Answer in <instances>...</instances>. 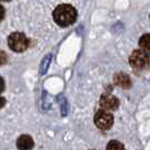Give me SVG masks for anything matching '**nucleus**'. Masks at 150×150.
<instances>
[{"label": "nucleus", "instance_id": "1", "mask_svg": "<svg viewBox=\"0 0 150 150\" xmlns=\"http://www.w3.org/2000/svg\"><path fill=\"white\" fill-rule=\"evenodd\" d=\"M77 10L71 5L62 4L59 5L53 11V19L58 25L62 27H67L72 25L77 21Z\"/></svg>", "mask_w": 150, "mask_h": 150}, {"label": "nucleus", "instance_id": "2", "mask_svg": "<svg viewBox=\"0 0 150 150\" xmlns=\"http://www.w3.org/2000/svg\"><path fill=\"white\" fill-rule=\"evenodd\" d=\"M8 45L13 51L22 53L25 50H27V47L30 45V41L24 33L14 32L8 36Z\"/></svg>", "mask_w": 150, "mask_h": 150}, {"label": "nucleus", "instance_id": "3", "mask_svg": "<svg viewBox=\"0 0 150 150\" xmlns=\"http://www.w3.org/2000/svg\"><path fill=\"white\" fill-rule=\"evenodd\" d=\"M129 62L133 69L142 70L149 63V53L144 52L143 50H135L131 53L129 58Z\"/></svg>", "mask_w": 150, "mask_h": 150}, {"label": "nucleus", "instance_id": "4", "mask_svg": "<svg viewBox=\"0 0 150 150\" xmlns=\"http://www.w3.org/2000/svg\"><path fill=\"white\" fill-rule=\"evenodd\" d=\"M94 122L96 127L100 130H110L114 123V116L105 110H100L95 114Z\"/></svg>", "mask_w": 150, "mask_h": 150}, {"label": "nucleus", "instance_id": "5", "mask_svg": "<svg viewBox=\"0 0 150 150\" xmlns=\"http://www.w3.org/2000/svg\"><path fill=\"white\" fill-rule=\"evenodd\" d=\"M99 105L103 108H105L106 111H115V110H117V107L120 105V100L113 95L104 94L100 97Z\"/></svg>", "mask_w": 150, "mask_h": 150}, {"label": "nucleus", "instance_id": "6", "mask_svg": "<svg viewBox=\"0 0 150 150\" xmlns=\"http://www.w3.org/2000/svg\"><path fill=\"white\" fill-rule=\"evenodd\" d=\"M114 83H115V85L120 86L124 89H129L132 86L131 78L124 72H119V74H116L114 76Z\"/></svg>", "mask_w": 150, "mask_h": 150}, {"label": "nucleus", "instance_id": "7", "mask_svg": "<svg viewBox=\"0 0 150 150\" xmlns=\"http://www.w3.org/2000/svg\"><path fill=\"white\" fill-rule=\"evenodd\" d=\"M17 147H18V149L23 150L32 149L34 147V141H33L32 137L27 134H23L17 139Z\"/></svg>", "mask_w": 150, "mask_h": 150}, {"label": "nucleus", "instance_id": "8", "mask_svg": "<svg viewBox=\"0 0 150 150\" xmlns=\"http://www.w3.org/2000/svg\"><path fill=\"white\" fill-rule=\"evenodd\" d=\"M139 44H140V47L142 49L144 52L149 53L150 51V40H149V34H144L142 38H140L139 41Z\"/></svg>", "mask_w": 150, "mask_h": 150}, {"label": "nucleus", "instance_id": "9", "mask_svg": "<svg viewBox=\"0 0 150 150\" xmlns=\"http://www.w3.org/2000/svg\"><path fill=\"white\" fill-rule=\"evenodd\" d=\"M51 60H52V55H51V54H49L44 60H43L42 64H41V75H43V74L46 72V70H47V68H49V64H50Z\"/></svg>", "mask_w": 150, "mask_h": 150}, {"label": "nucleus", "instance_id": "10", "mask_svg": "<svg viewBox=\"0 0 150 150\" xmlns=\"http://www.w3.org/2000/svg\"><path fill=\"white\" fill-rule=\"evenodd\" d=\"M107 149H124V146L120 143L119 141H110V143L107 144Z\"/></svg>", "mask_w": 150, "mask_h": 150}, {"label": "nucleus", "instance_id": "11", "mask_svg": "<svg viewBox=\"0 0 150 150\" xmlns=\"http://www.w3.org/2000/svg\"><path fill=\"white\" fill-rule=\"evenodd\" d=\"M7 54L4 52L2 50H0V66H2V64H5V63H7Z\"/></svg>", "mask_w": 150, "mask_h": 150}, {"label": "nucleus", "instance_id": "12", "mask_svg": "<svg viewBox=\"0 0 150 150\" xmlns=\"http://www.w3.org/2000/svg\"><path fill=\"white\" fill-rule=\"evenodd\" d=\"M4 17H5V8L0 4V22L4 19Z\"/></svg>", "mask_w": 150, "mask_h": 150}, {"label": "nucleus", "instance_id": "13", "mask_svg": "<svg viewBox=\"0 0 150 150\" xmlns=\"http://www.w3.org/2000/svg\"><path fill=\"white\" fill-rule=\"evenodd\" d=\"M5 90V80L2 79V77L0 76V93H2Z\"/></svg>", "mask_w": 150, "mask_h": 150}, {"label": "nucleus", "instance_id": "14", "mask_svg": "<svg viewBox=\"0 0 150 150\" xmlns=\"http://www.w3.org/2000/svg\"><path fill=\"white\" fill-rule=\"evenodd\" d=\"M5 105H6V98L0 96V108H2Z\"/></svg>", "mask_w": 150, "mask_h": 150}, {"label": "nucleus", "instance_id": "15", "mask_svg": "<svg viewBox=\"0 0 150 150\" xmlns=\"http://www.w3.org/2000/svg\"><path fill=\"white\" fill-rule=\"evenodd\" d=\"M2 1H10V0H2Z\"/></svg>", "mask_w": 150, "mask_h": 150}]
</instances>
